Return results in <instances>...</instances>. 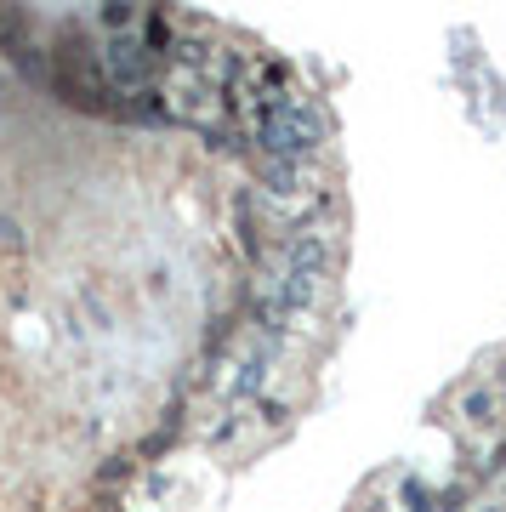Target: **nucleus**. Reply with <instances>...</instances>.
Listing matches in <instances>:
<instances>
[{
  "label": "nucleus",
  "instance_id": "f257e3e1",
  "mask_svg": "<svg viewBox=\"0 0 506 512\" xmlns=\"http://www.w3.org/2000/svg\"><path fill=\"white\" fill-rule=\"evenodd\" d=\"M97 63H103V80H109L114 92H131V97H148V86H154V46H143V40H109L103 52H97Z\"/></svg>",
  "mask_w": 506,
  "mask_h": 512
},
{
  "label": "nucleus",
  "instance_id": "f03ea898",
  "mask_svg": "<svg viewBox=\"0 0 506 512\" xmlns=\"http://www.w3.org/2000/svg\"><path fill=\"white\" fill-rule=\"evenodd\" d=\"M262 370H268V348H256L245 365H239V376L228 382V399H245V393H256L262 387Z\"/></svg>",
  "mask_w": 506,
  "mask_h": 512
},
{
  "label": "nucleus",
  "instance_id": "7ed1b4c3",
  "mask_svg": "<svg viewBox=\"0 0 506 512\" xmlns=\"http://www.w3.org/2000/svg\"><path fill=\"white\" fill-rule=\"evenodd\" d=\"M262 177L273 183V194H302V165L296 160H262Z\"/></svg>",
  "mask_w": 506,
  "mask_h": 512
},
{
  "label": "nucleus",
  "instance_id": "20e7f679",
  "mask_svg": "<svg viewBox=\"0 0 506 512\" xmlns=\"http://www.w3.org/2000/svg\"><path fill=\"white\" fill-rule=\"evenodd\" d=\"M461 410H467V421H478V427H489V421L501 416V399H495L489 387H472V393H467V404H461Z\"/></svg>",
  "mask_w": 506,
  "mask_h": 512
},
{
  "label": "nucleus",
  "instance_id": "39448f33",
  "mask_svg": "<svg viewBox=\"0 0 506 512\" xmlns=\"http://www.w3.org/2000/svg\"><path fill=\"white\" fill-rule=\"evenodd\" d=\"M103 23L109 29H131L137 23V6H103Z\"/></svg>",
  "mask_w": 506,
  "mask_h": 512
}]
</instances>
